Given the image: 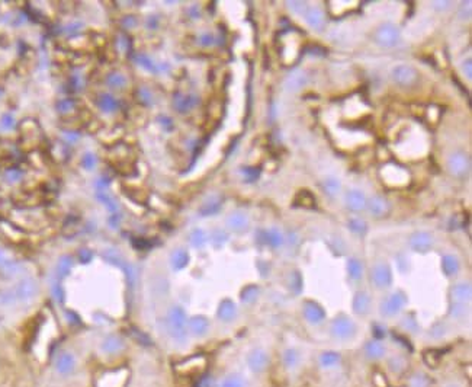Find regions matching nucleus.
Listing matches in <instances>:
<instances>
[{
    "instance_id": "nucleus-5",
    "label": "nucleus",
    "mask_w": 472,
    "mask_h": 387,
    "mask_svg": "<svg viewBox=\"0 0 472 387\" xmlns=\"http://www.w3.org/2000/svg\"><path fill=\"white\" fill-rule=\"evenodd\" d=\"M13 292H15V297H16V301H28L30 298H33L38 292V285L33 279L30 278H26V279H22L20 282L16 284V287L13 288Z\"/></svg>"
},
{
    "instance_id": "nucleus-54",
    "label": "nucleus",
    "mask_w": 472,
    "mask_h": 387,
    "mask_svg": "<svg viewBox=\"0 0 472 387\" xmlns=\"http://www.w3.org/2000/svg\"><path fill=\"white\" fill-rule=\"evenodd\" d=\"M52 291H54V295L57 297V300H58V301H62V290H61V285H60L58 282L54 284Z\"/></svg>"
},
{
    "instance_id": "nucleus-21",
    "label": "nucleus",
    "mask_w": 472,
    "mask_h": 387,
    "mask_svg": "<svg viewBox=\"0 0 472 387\" xmlns=\"http://www.w3.org/2000/svg\"><path fill=\"white\" fill-rule=\"evenodd\" d=\"M295 205H301L304 208H314L315 207V196L309 191L302 189L295 196Z\"/></svg>"
},
{
    "instance_id": "nucleus-24",
    "label": "nucleus",
    "mask_w": 472,
    "mask_h": 387,
    "mask_svg": "<svg viewBox=\"0 0 472 387\" xmlns=\"http://www.w3.org/2000/svg\"><path fill=\"white\" fill-rule=\"evenodd\" d=\"M208 326H209L208 320H206L205 317H202V316H196V317H193V319L189 322V327H190V330H192L195 335H198V336L203 335V333L208 330Z\"/></svg>"
},
{
    "instance_id": "nucleus-3",
    "label": "nucleus",
    "mask_w": 472,
    "mask_h": 387,
    "mask_svg": "<svg viewBox=\"0 0 472 387\" xmlns=\"http://www.w3.org/2000/svg\"><path fill=\"white\" fill-rule=\"evenodd\" d=\"M392 79L399 86H412L418 80V73L411 65H396L392 70Z\"/></svg>"
},
{
    "instance_id": "nucleus-23",
    "label": "nucleus",
    "mask_w": 472,
    "mask_h": 387,
    "mask_svg": "<svg viewBox=\"0 0 472 387\" xmlns=\"http://www.w3.org/2000/svg\"><path fill=\"white\" fill-rule=\"evenodd\" d=\"M96 196H97V199L112 212V214H116L118 212V204H116V201L107 194V189L106 191H100V189H97V192H96Z\"/></svg>"
},
{
    "instance_id": "nucleus-42",
    "label": "nucleus",
    "mask_w": 472,
    "mask_h": 387,
    "mask_svg": "<svg viewBox=\"0 0 472 387\" xmlns=\"http://www.w3.org/2000/svg\"><path fill=\"white\" fill-rule=\"evenodd\" d=\"M243 173L245 175V179H247L248 182H251V180H256V179L259 177L260 170L256 169V167H245V169H243Z\"/></svg>"
},
{
    "instance_id": "nucleus-35",
    "label": "nucleus",
    "mask_w": 472,
    "mask_h": 387,
    "mask_svg": "<svg viewBox=\"0 0 472 387\" xmlns=\"http://www.w3.org/2000/svg\"><path fill=\"white\" fill-rule=\"evenodd\" d=\"M106 81H107V84L110 86V87H122L123 84H125V77L121 74V73H110L109 76H107V79H106Z\"/></svg>"
},
{
    "instance_id": "nucleus-4",
    "label": "nucleus",
    "mask_w": 472,
    "mask_h": 387,
    "mask_svg": "<svg viewBox=\"0 0 472 387\" xmlns=\"http://www.w3.org/2000/svg\"><path fill=\"white\" fill-rule=\"evenodd\" d=\"M469 166H471L469 157L466 154H463V153H455L447 160L449 172L453 176H457V177L465 176L469 172Z\"/></svg>"
},
{
    "instance_id": "nucleus-47",
    "label": "nucleus",
    "mask_w": 472,
    "mask_h": 387,
    "mask_svg": "<svg viewBox=\"0 0 472 387\" xmlns=\"http://www.w3.org/2000/svg\"><path fill=\"white\" fill-rule=\"evenodd\" d=\"M289 7H290V10H293L296 13H304L305 12V3H302V1H290Z\"/></svg>"
},
{
    "instance_id": "nucleus-33",
    "label": "nucleus",
    "mask_w": 472,
    "mask_h": 387,
    "mask_svg": "<svg viewBox=\"0 0 472 387\" xmlns=\"http://www.w3.org/2000/svg\"><path fill=\"white\" fill-rule=\"evenodd\" d=\"M135 61L141 65V67H144L145 70H148V71H152V73H155L157 70H158V65H155L147 55H144V54H137L135 55Z\"/></svg>"
},
{
    "instance_id": "nucleus-61",
    "label": "nucleus",
    "mask_w": 472,
    "mask_h": 387,
    "mask_svg": "<svg viewBox=\"0 0 472 387\" xmlns=\"http://www.w3.org/2000/svg\"><path fill=\"white\" fill-rule=\"evenodd\" d=\"M440 3L442 4H436V1H434V6L439 7V9H444V7H449V4H450L449 1H440Z\"/></svg>"
},
{
    "instance_id": "nucleus-20",
    "label": "nucleus",
    "mask_w": 472,
    "mask_h": 387,
    "mask_svg": "<svg viewBox=\"0 0 472 387\" xmlns=\"http://www.w3.org/2000/svg\"><path fill=\"white\" fill-rule=\"evenodd\" d=\"M235 313H237V308H235L234 303L229 301V300L222 301L221 306H219V308H218V316H219V319H221V320H225V322L232 320V319L235 317Z\"/></svg>"
},
{
    "instance_id": "nucleus-41",
    "label": "nucleus",
    "mask_w": 472,
    "mask_h": 387,
    "mask_svg": "<svg viewBox=\"0 0 472 387\" xmlns=\"http://www.w3.org/2000/svg\"><path fill=\"white\" fill-rule=\"evenodd\" d=\"M256 297H257V288L256 287H247L241 294V300L245 301V303H251L253 300H256Z\"/></svg>"
},
{
    "instance_id": "nucleus-53",
    "label": "nucleus",
    "mask_w": 472,
    "mask_h": 387,
    "mask_svg": "<svg viewBox=\"0 0 472 387\" xmlns=\"http://www.w3.org/2000/svg\"><path fill=\"white\" fill-rule=\"evenodd\" d=\"M200 44H202V45H205V47H208V45L213 44V36H212L211 33H203V35L200 36Z\"/></svg>"
},
{
    "instance_id": "nucleus-19",
    "label": "nucleus",
    "mask_w": 472,
    "mask_h": 387,
    "mask_svg": "<svg viewBox=\"0 0 472 387\" xmlns=\"http://www.w3.org/2000/svg\"><path fill=\"white\" fill-rule=\"evenodd\" d=\"M266 362H267V356L261 351H254L248 356V365L253 371H261L266 367Z\"/></svg>"
},
{
    "instance_id": "nucleus-59",
    "label": "nucleus",
    "mask_w": 472,
    "mask_h": 387,
    "mask_svg": "<svg viewBox=\"0 0 472 387\" xmlns=\"http://www.w3.org/2000/svg\"><path fill=\"white\" fill-rule=\"evenodd\" d=\"M81 26H80V23H73V25H68L67 28H65V31L67 32H74V31H78Z\"/></svg>"
},
{
    "instance_id": "nucleus-44",
    "label": "nucleus",
    "mask_w": 472,
    "mask_h": 387,
    "mask_svg": "<svg viewBox=\"0 0 472 387\" xmlns=\"http://www.w3.org/2000/svg\"><path fill=\"white\" fill-rule=\"evenodd\" d=\"M81 163H83V166H84L86 169H93V167L96 166V157H94V154H91V153H86L84 157H83V160H81Z\"/></svg>"
},
{
    "instance_id": "nucleus-6",
    "label": "nucleus",
    "mask_w": 472,
    "mask_h": 387,
    "mask_svg": "<svg viewBox=\"0 0 472 387\" xmlns=\"http://www.w3.org/2000/svg\"><path fill=\"white\" fill-rule=\"evenodd\" d=\"M405 301H407V298H405L404 294H401V292H395V294L389 295V297L382 303L381 310H382V313H383L385 316H394V314H396V313L404 307Z\"/></svg>"
},
{
    "instance_id": "nucleus-58",
    "label": "nucleus",
    "mask_w": 472,
    "mask_h": 387,
    "mask_svg": "<svg viewBox=\"0 0 472 387\" xmlns=\"http://www.w3.org/2000/svg\"><path fill=\"white\" fill-rule=\"evenodd\" d=\"M6 176H7V179H9V180H12V182H13V180H17V179H19L20 173H19L17 170H10V172H7V173H6Z\"/></svg>"
},
{
    "instance_id": "nucleus-17",
    "label": "nucleus",
    "mask_w": 472,
    "mask_h": 387,
    "mask_svg": "<svg viewBox=\"0 0 472 387\" xmlns=\"http://www.w3.org/2000/svg\"><path fill=\"white\" fill-rule=\"evenodd\" d=\"M304 313H305V317L311 323H320L324 319V310L315 303H306L305 308H304Z\"/></svg>"
},
{
    "instance_id": "nucleus-15",
    "label": "nucleus",
    "mask_w": 472,
    "mask_h": 387,
    "mask_svg": "<svg viewBox=\"0 0 472 387\" xmlns=\"http://www.w3.org/2000/svg\"><path fill=\"white\" fill-rule=\"evenodd\" d=\"M227 224L234 231H243L248 226V218L243 212H234L227 218Z\"/></svg>"
},
{
    "instance_id": "nucleus-51",
    "label": "nucleus",
    "mask_w": 472,
    "mask_h": 387,
    "mask_svg": "<svg viewBox=\"0 0 472 387\" xmlns=\"http://www.w3.org/2000/svg\"><path fill=\"white\" fill-rule=\"evenodd\" d=\"M296 359H298V356H296V354L293 351H288L286 352V364L288 365H295L296 364Z\"/></svg>"
},
{
    "instance_id": "nucleus-12",
    "label": "nucleus",
    "mask_w": 472,
    "mask_h": 387,
    "mask_svg": "<svg viewBox=\"0 0 472 387\" xmlns=\"http://www.w3.org/2000/svg\"><path fill=\"white\" fill-rule=\"evenodd\" d=\"M353 330H354L353 323L346 317H340L333 322V333L338 338H347L353 333Z\"/></svg>"
},
{
    "instance_id": "nucleus-10",
    "label": "nucleus",
    "mask_w": 472,
    "mask_h": 387,
    "mask_svg": "<svg viewBox=\"0 0 472 387\" xmlns=\"http://www.w3.org/2000/svg\"><path fill=\"white\" fill-rule=\"evenodd\" d=\"M199 103V97L195 95H177L174 97V108L179 112H187Z\"/></svg>"
},
{
    "instance_id": "nucleus-39",
    "label": "nucleus",
    "mask_w": 472,
    "mask_h": 387,
    "mask_svg": "<svg viewBox=\"0 0 472 387\" xmlns=\"http://www.w3.org/2000/svg\"><path fill=\"white\" fill-rule=\"evenodd\" d=\"M366 351H367V354H369L370 356H373V358H378V356H381V355H382V352H383V348H382V345H381L379 342H375V340H372V342H369V343H367V346H366Z\"/></svg>"
},
{
    "instance_id": "nucleus-31",
    "label": "nucleus",
    "mask_w": 472,
    "mask_h": 387,
    "mask_svg": "<svg viewBox=\"0 0 472 387\" xmlns=\"http://www.w3.org/2000/svg\"><path fill=\"white\" fill-rule=\"evenodd\" d=\"M71 266H73V259L70 256H62L58 260V265H57V274H58V276L60 278L65 276L70 272Z\"/></svg>"
},
{
    "instance_id": "nucleus-11",
    "label": "nucleus",
    "mask_w": 472,
    "mask_h": 387,
    "mask_svg": "<svg viewBox=\"0 0 472 387\" xmlns=\"http://www.w3.org/2000/svg\"><path fill=\"white\" fill-rule=\"evenodd\" d=\"M346 202H347V207L353 211H360L366 207V198H365L363 192H360L357 189H351L347 192Z\"/></svg>"
},
{
    "instance_id": "nucleus-36",
    "label": "nucleus",
    "mask_w": 472,
    "mask_h": 387,
    "mask_svg": "<svg viewBox=\"0 0 472 387\" xmlns=\"http://www.w3.org/2000/svg\"><path fill=\"white\" fill-rule=\"evenodd\" d=\"M347 268H349V274H350L351 278L357 279V278L362 276V263H360L359 260H356V259H350Z\"/></svg>"
},
{
    "instance_id": "nucleus-34",
    "label": "nucleus",
    "mask_w": 472,
    "mask_h": 387,
    "mask_svg": "<svg viewBox=\"0 0 472 387\" xmlns=\"http://www.w3.org/2000/svg\"><path fill=\"white\" fill-rule=\"evenodd\" d=\"M324 191L328 195H335L340 191V182L334 177H328L324 180Z\"/></svg>"
},
{
    "instance_id": "nucleus-45",
    "label": "nucleus",
    "mask_w": 472,
    "mask_h": 387,
    "mask_svg": "<svg viewBox=\"0 0 472 387\" xmlns=\"http://www.w3.org/2000/svg\"><path fill=\"white\" fill-rule=\"evenodd\" d=\"M212 242H213L215 246H221V244H224L227 242V234L222 230H216L213 233V236H212Z\"/></svg>"
},
{
    "instance_id": "nucleus-18",
    "label": "nucleus",
    "mask_w": 472,
    "mask_h": 387,
    "mask_svg": "<svg viewBox=\"0 0 472 387\" xmlns=\"http://www.w3.org/2000/svg\"><path fill=\"white\" fill-rule=\"evenodd\" d=\"M221 205H222V201L219 196H211L202 204L199 212H200V215H212L221 210Z\"/></svg>"
},
{
    "instance_id": "nucleus-49",
    "label": "nucleus",
    "mask_w": 472,
    "mask_h": 387,
    "mask_svg": "<svg viewBox=\"0 0 472 387\" xmlns=\"http://www.w3.org/2000/svg\"><path fill=\"white\" fill-rule=\"evenodd\" d=\"M78 258L81 262H89L91 259V252H89V249H81L78 252Z\"/></svg>"
},
{
    "instance_id": "nucleus-25",
    "label": "nucleus",
    "mask_w": 472,
    "mask_h": 387,
    "mask_svg": "<svg viewBox=\"0 0 472 387\" xmlns=\"http://www.w3.org/2000/svg\"><path fill=\"white\" fill-rule=\"evenodd\" d=\"M123 346V342L118 336H109L102 342V349L106 354H115Z\"/></svg>"
},
{
    "instance_id": "nucleus-57",
    "label": "nucleus",
    "mask_w": 472,
    "mask_h": 387,
    "mask_svg": "<svg viewBox=\"0 0 472 387\" xmlns=\"http://www.w3.org/2000/svg\"><path fill=\"white\" fill-rule=\"evenodd\" d=\"M71 100L70 99H64V100H61L60 103H58V109L60 111H67V109H70L71 108Z\"/></svg>"
},
{
    "instance_id": "nucleus-38",
    "label": "nucleus",
    "mask_w": 472,
    "mask_h": 387,
    "mask_svg": "<svg viewBox=\"0 0 472 387\" xmlns=\"http://www.w3.org/2000/svg\"><path fill=\"white\" fill-rule=\"evenodd\" d=\"M13 303H16V297H15L13 288L0 292V306H12Z\"/></svg>"
},
{
    "instance_id": "nucleus-46",
    "label": "nucleus",
    "mask_w": 472,
    "mask_h": 387,
    "mask_svg": "<svg viewBox=\"0 0 472 387\" xmlns=\"http://www.w3.org/2000/svg\"><path fill=\"white\" fill-rule=\"evenodd\" d=\"M13 125H15V118L12 115L6 113L1 116V127L4 129H10V128H13Z\"/></svg>"
},
{
    "instance_id": "nucleus-16",
    "label": "nucleus",
    "mask_w": 472,
    "mask_h": 387,
    "mask_svg": "<svg viewBox=\"0 0 472 387\" xmlns=\"http://www.w3.org/2000/svg\"><path fill=\"white\" fill-rule=\"evenodd\" d=\"M305 19L308 22V25L314 29H321L322 23H324V13L321 9L318 7H312L309 10H306L305 13Z\"/></svg>"
},
{
    "instance_id": "nucleus-56",
    "label": "nucleus",
    "mask_w": 472,
    "mask_h": 387,
    "mask_svg": "<svg viewBox=\"0 0 472 387\" xmlns=\"http://www.w3.org/2000/svg\"><path fill=\"white\" fill-rule=\"evenodd\" d=\"M463 71H466L468 79L472 77V61H471V60H466V61H465V64H463Z\"/></svg>"
},
{
    "instance_id": "nucleus-1",
    "label": "nucleus",
    "mask_w": 472,
    "mask_h": 387,
    "mask_svg": "<svg viewBox=\"0 0 472 387\" xmlns=\"http://www.w3.org/2000/svg\"><path fill=\"white\" fill-rule=\"evenodd\" d=\"M168 327L171 336L177 340L184 339L186 336V314L182 307L174 306L168 313Z\"/></svg>"
},
{
    "instance_id": "nucleus-43",
    "label": "nucleus",
    "mask_w": 472,
    "mask_h": 387,
    "mask_svg": "<svg viewBox=\"0 0 472 387\" xmlns=\"http://www.w3.org/2000/svg\"><path fill=\"white\" fill-rule=\"evenodd\" d=\"M3 268H4V272L9 274V275H16V274L19 272V269H20L19 263L12 262V260H7V262L3 265Z\"/></svg>"
},
{
    "instance_id": "nucleus-2",
    "label": "nucleus",
    "mask_w": 472,
    "mask_h": 387,
    "mask_svg": "<svg viewBox=\"0 0 472 387\" xmlns=\"http://www.w3.org/2000/svg\"><path fill=\"white\" fill-rule=\"evenodd\" d=\"M399 32L394 25H382L375 32V41L382 47H394L398 42Z\"/></svg>"
},
{
    "instance_id": "nucleus-26",
    "label": "nucleus",
    "mask_w": 472,
    "mask_h": 387,
    "mask_svg": "<svg viewBox=\"0 0 472 387\" xmlns=\"http://www.w3.org/2000/svg\"><path fill=\"white\" fill-rule=\"evenodd\" d=\"M452 297L456 301H465L471 297V285L469 284H457L452 290Z\"/></svg>"
},
{
    "instance_id": "nucleus-55",
    "label": "nucleus",
    "mask_w": 472,
    "mask_h": 387,
    "mask_svg": "<svg viewBox=\"0 0 472 387\" xmlns=\"http://www.w3.org/2000/svg\"><path fill=\"white\" fill-rule=\"evenodd\" d=\"M147 26L150 28V29H155L157 26H158V17L157 16H150L148 19H147Z\"/></svg>"
},
{
    "instance_id": "nucleus-50",
    "label": "nucleus",
    "mask_w": 472,
    "mask_h": 387,
    "mask_svg": "<svg viewBox=\"0 0 472 387\" xmlns=\"http://www.w3.org/2000/svg\"><path fill=\"white\" fill-rule=\"evenodd\" d=\"M139 96H141V99L144 100V103H147V105H150V103L152 102V97H151L150 92L145 90V89H141V90H139Z\"/></svg>"
},
{
    "instance_id": "nucleus-48",
    "label": "nucleus",
    "mask_w": 472,
    "mask_h": 387,
    "mask_svg": "<svg viewBox=\"0 0 472 387\" xmlns=\"http://www.w3.org/2000/svg\"><path fill=\"white\" fill-rule=\"evenodd\" d=\"M321 359H322L324 365H333V364H335V361L338 359V356L335 354H325V355H322Z\"/></svg>"
},
{
    "instance_id": "nucleus-28",
    "label": "nucleus",
    "mask_w": 472,
    "mask_h": 387,
    "mask_svg": "<svg viewBox=\"0 0 472 387\" xmlns=\"http://www.w3.org/2000/svg\"><path fill=\"white\" fill-rule=\"evenodd\" d=\"M353 306H354V311H356V313H360V314L366 313V311L369 310V297H367L365 292H359V294L354 297V303H353Z\"/></svg>"
},
{
    "instance_id": "nucleus-14",
    "label": "nucleus",
    "mask_w": 472,
    "mask_h": 387,
    "mask_svg": "<svg viewBox=\"0 0 472 387\" xmlns=\"http://www.w3.org/2000/svg\"><path fill=\"white\" fill-rule=\"evenodd\" d=\"M369 208H370V212L376 217H382L385 215L388 211H389V205H388V201L383 198V196H373L369 202Z\"/></svg>"
},
{
    "instance_id": "nucleus-13",
    "label": "nucleus",
    "mask_w": 472,
    "mask_h": 387,
    "mask_svg": "<svg viewBox=\"0 0 472 387\" xmlns=\"http://www.w3.org/2000/svg\"><path fill=\"white\" fill-rule=\"evenodd\" d=\"M410 244L412 246V249L420 250V252H426L430 246H431V236L426 231H418L414 233L410 239Z\"/></svg>"
},
{
    "instance_id": "nucleus-30",
    "label": "nucleus",
    "mask_w": 472,
    "mask_h": 387,
    "mask_svg": "<svg viewBox=\"0 0 472 387\" xmlns=\"http://www.w3.org/2000/svg\"><path fill=\"white\" fill-rule=\"evenodd\" d=\"M266 242L272 246V247H279L283 243V236L279 230L272 228L266 233Z\"/></svg>"
},
{
    "instance_id": "nucleus-40",
    "label": "nucleus",
    "mask_w": 472,
    "mask_h": 387,
    "mask_svg": "<svg viewBox=\"0 0 472 387\" xmlns=\"http://www.w3.org/2000/svg\"><path fill=\"white\" fill-rule=\"evenodd\" d=\"M219 387H244V381L238 375H231V377L225 378Z\"/></svg>"
},
{
    "instance_id": "nucleus-60",
    "label": "nucleus",
    "mask_w": 472,
    "mask_h": 387,
    "mask_svg": "<svg viewBox=\"0 0 472 387\" xmlns=\"http://www.w3.org/2000/svg\"><path fill=\"white\" fill-rule=\"evenodd\" d=\"M7 262V258L4 256V253H3V250H0V266H3L4 263Z\"/></svg>"
},
{
    "instance_id": "nucleus-32",
    "label": "nucleus",
    "mask_w": 472,
    "mask_h": 387,
    "mask_svg": "<svg viewBox=\"0 0 472 387\" xmlns=\"http://www.w3.org/2000/svg\"><path fill=\"white\" fill-rule=\"evenodd\" d=\"M190 243H192L193 247H198V249L202 247L206 243V234H205V231L200 230V228L193 230L192 234H190Z\"/></svg>"
},
{
    "instance_id": "nucleus-52",
    "label": "nucleus",
    "mask_w": 472,
    "mask_h": 387,
    "mask_svg": "<svg viewBox=\"0 0 472 387\" xmlns=\"http://www.w3.org/2000/svg\"><path fill=\"white\" fill-rule=\"evenodd\" d=\"M122 23H123V26H126V28H132V26H135V23H137V19H135L134 16L128 15V16H125V17H123Z\"/></svg>"
},
{
    "instance_id": "nucleus-37",
    "label": "nucleus",
    "mask_w": 472,
    "mask_h": 387,
    "mask_svg": "<svg viewBox=\"0 0 472 387\" xmlns=\"http://www.w3.org/2000/svg\"><path fill=\"white\" fill-rule=\"evenodd\" d=\"M349 227H350V230L354 231L356 234H365V231H366V224H365V221H362V220H359V218H351V220L349 221Z\"/></svg>"
},
{
    "instance_id": "nucleus-29",
    "label": "nucleus",
    "mask_w": 472,
    "mask_h": 387,
    "mask_svg": "<svg viewBox=\"0 0 472 387\" xmlns=\"http://www.w3.org/2000/svg\"><path fill=\"white\" fill-rule=\"evenodd\" d=\"M443 269H444V272H446L447 275H453V274H456L457 269H459V262H457V259H456L455 256H452V255L444 256V258H443Z\"/></svg>"
},
{
    "instance_id": "nucleus-8",
    "label": "nucleus",
    "mask_w": 472,
    "mask_h": 387,
    "mask_svg": "<svg viewBox=\"0 0 472 387\" xmlns=\"http://www.w3.org/2000/svg\"><path fill=\"white\" fill-rule=\"evenodd\" d=\"M308 81V76H306V73L305 71H301V70H298V71H292L288 77H286V80H285V87H286V90H289V92H296V90H299L305 83Z\"/></svg>"
},
{
    "instance_id": "nucleus-9",
    "label": "nucleus",
    "mask_w": 472,
    "mask_h": 387,
    "mask_svg": "<svg viewBox=\"0 0 472 387\" xmlns=\"http://www.w3.org/2000/svg\"><path fill=\"white\" fill-rule=\"evenodd\" d=\"M372 279L376 287H388L391 284V271L386 265L379 263L372 271Z\"/></svg>"
},
{
    "instance_id": "nucleus-27",
    "label": "nucleus",
    "mask_w": 472,
    "mask_h": 387,
    "mask_svg": "<svg viewBox=\"0 0 472 387\" xmlns=\"http://www.w3.org/2000/svg\"><path fill=\"white\" fill-rule=\"evenodd\" d=\"M99 106L102 111L105 112H112L118 108V100L112 96V95H102L99 97Z\"/></svg>"
},
{
    "instance_id": "nucleus-22",
    "label": "nucleus",
    "mask_w": 472,
    "mask_h": 387,
    "mask_svg": "<svg viewBox=\"0 0 472 387\" xmlns=\"http://www.w3.org/2000/svg\"><path fill=\"white\" fill-rule=\"evenodd\" d=\"M189 262V255L184 249H177L173 252L171 255V266L179 271V269H183Z\"/></svg>"
},
{
    "instance_id": "nucleus-7",
    "label": "nucleus",
    "mask_w": 472,
    "mask_h": 387,
    "mask_svg": "<svg viewBox=\"0 0 472 387\" xmlns=\"http://www.w3.org/2000/svg\"><path fill=\"white\" fill-rule=\"evenodd\" d=\"M76 368V358L70 352H62L57 356L55 359V371L60 375H68L74 371Z\"/></svg>"
}]
</instances>
